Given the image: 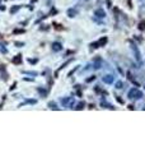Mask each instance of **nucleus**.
Segmentation results:
<instances>
[{
  "label": "nucleus",
  "instance_id": "obj_10",
  "mask_svg": "<svg viewBox=\"0 0 145 153\" xmlns=\"http://www.w3.org/2000/svg\"><path fill=\"white\" fill-rule=\"evenodd\" d=\"M67 14H70V17H74V14H75V12H74V10H69V12H67Z\"/></svg>",
  "mask_w": 145,
  "mask_h": 153
},
{
  "label": "nucleus",
  "instance_id": "obj_4",
  "mask_svg": "<svg viewBox=\"0 0 145 153\" xmlns=\"http://www.w3.org/2000/svg\"><path fill=\"white\" fill-rule=\"evenodd\" d=\"M103 82L107 83V84L113 83V75H105V76H103Z\"/></svg>",
  "mask_w": 145,
  "mask_h": 153
},
{
  "label": "nucleus",
  "instance_id": "obj_1",
  "mask_svg": "<svg viewBox=\"0 0 145 153\" xmlns=\"http://www.w3.org/2000/svg\"><path fill=\"white\" fill-rule=\"evenodd\" d=\"M127 95H129V98L131 100H139L143 97V92H140V89H138V88H131Z\"/></svg>",
  "mask_w": 145,
  "mask_h": 153
},
{
  "label": "nucleus",
  "instance_id": "obj_11",
  "mask_svg": "<svg viewBox=\"0 0 145 153\" xmlns=\"http://www.w3.org/2000/svg\"><path fill=\"white\" fill-rule=\"evenodd\" d=\"M144 1H145V0H144Z\"/></svg>",
  "mask_w": 145,
  "mask_h": 153
},
{
  "label": "nucleus",
  "instance_id": "obj_6",
  "mask_svg": "<svg viewBox=\"0 0 145 153\" xmlns=\"http://www.w3.org/2000/svg\"><path fill=\"white\" fill-rule=\"evenodd\" d=\"M139 29H141V31H143V29H145V20H143V22L139 24Z\"/></svg>",
  "mask_w": 145,
  "mask_h": 153
},
{
  "label": "nucleus",
  "instance_id": "obj_5",
  "mask_svg": "<svg viewBox=\"0 0 145 153\" xmlns=\"http://www.w3.org/2000/svg\"><path fill=\"white\" fill-rule=\"evenodd\" d=\"M96 16L97 17H100V18H105V12H103L102 9H98V10H96Z\"/></svg>",
  "mask_w": 145,
  "mask_h": 153
},
{
  "label": "nucleus",
  "instance_id": "obj_7",
  "mask_svg": "<svg viewBox=\"0 0 145 153\" xmlns=\"http://www.w3.org/2000/svg\"><path fill=\"white\" fill-rule=\"evenodd\" d=\"M122 86H123L122 82H117V83H116V88H117V89H121V88H122Z\"/></svg>",
  "mask_w": 145,
  "mask_h": 153
},
{
  "label": "nucleus",
  "instance_id": "obj_8",
  "mask_svg": "<svg viewBox=\"0 0 145 153\" xmlns=\"http://www.w3.org/2000/svg\"><path fill=\"white\" fill-rule=\"evenodd\" d=\"M60 49H61L60 43H54V50H60Z\"/></svg>",
  "mask_w": 145,
  "mask_h": 153
},
{
  "label": "nucleus",
  "instance_id": "obj_9",
  "mask_svg": "<svg viewBox=\"0 0 145 153\" xmlns=\"http://www.w3.org/2000/svg\"><path fill=\"white\" fill-rule=\"evenodd\" d=\"M83 106H84V102H80V104L78 105V107H75V108H76V110H82Z\"/></svg>",
  "mask_w": 145,
  "mask_h": 153
},
{
  "label": "nucleus",
  "instance_id": "obj_3",
  "mask_svg": "<svg viewBox=\"0 0 145 153\" xmlns=\"http://www.w3.org/2000/svg\"><path fill=\"white\" fill-rule=\"evenodd\" d=\"M107 41H108L107 37H102L100 40L97 41V42L92 43V46H93V47H102V46H105L106 43H107Z\"/></svg>",
  "mask_w": 145,
  "mask_h": 153
},
{
  "label": "nucleus",
  "instance_id": "obj_2",
  "mask_svg": "<svg viewBox=\"0 0 145 153\" xmlns=\"http://www.w3.org/2000/svg\"><path fill=\"white\" fill-rule=\"evenodd\" d=\"M130 47H131L132 50V52H134V55H135V59H136V61H139L140 63L141 61V56H140V51H139V49H138V46L135 45V42L134 41H130Z\"/></svg>",
  "mask_w": 145,
  "mask_h": 153
}]
</instances>
